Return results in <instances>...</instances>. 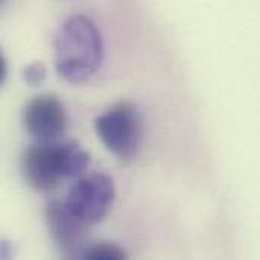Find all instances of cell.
I'll return each mask as SVG.
<instances>
[{"label": "cell", "instance_id": "ba28073f", "mask_svg": "<svg viewBox=\"0 0 260 260\" xmlns=\"http://www.w3.org/2000/svg\"><path fill=\"white\" fill-rule=\"evenodd\" d=\"M23 78H24V81L29 85L41 84L43 79L46 78V67H44V64L37 61V62H32V64L26 66L24 70H23Z\"/></svg>", "mask_w": 260, "mask_h": 260}, {"label": "cell", "instance_id": "277c9868", "mask_svg": "<svg viewBox=\"0 0 260 260\" xmlns=\"http://www.w3.org/2000/svg\"><path fill=\"white\" fill-rule=\"evenodd\" d=\"M114 183L102 172H93L79 178L69 190L64 206L67 212L82 224L102 221L114 203Z\"/></svg>", "mask_w": 260, "mask_h": 260}, {"label": "cell", "instance_id": "8992f818", "mask_svg": "<svg viewBox=\"0 0 260 260\" xmlns=\"http://www.w3.org/2000/svg\"><path fill=\"white\" fill-rule=\"evenodd\" d=\"M47 221L55 241L64 250V253L72 256V259H75L73 256L78 257L85 224L75 219L67 212L64 203L59 201H52L47 204Z\"/></svg>", "mask_w": 260, "mask_h": 260}, {"label": "cell", "instance_id": "7a4b0ae2", "mask_svg": "<svg viewBox=\"0 0 260 260\" xmlns=\"http://www.w3.org/2000/svg\"><path fill=\"white\" fill-rule=\"evenodd\" d=\"M90 161V154L76 140L37 142L21 157L24 180L37 190H53L61 180L81 175Z\"/></svg>", "mask_w": 260, "mask_h": 260}, {"label": "cell", "instance_id": "6da1fadb", "mask_svg": "<svg viewBox=\"0 0 260 260\" xmlns=\"http://www.w3.org/2000/svg\"><path fill=\"white\" fill-rule=\"evenodd\" d=\"M102 56L104 43L96 24L82 14L66 18L55 37L58 75L72 84H81L99 69Z\"/></svg>", "mask_w": 260, "mask_h": 260}, {"label": "cell", "instance_id": "52a82bcc", "mask_svg": "<svg viewBox=\"0 0 260 260\" xmlns=\"http://www.w3.org/2000/svg\"><path fill=\"white\" fill-rule=\"evenodd\" d=\"M81 260H128L126 253L113 242H101L84 251Z\"/></svg>", "mask_w": 260, "mask_h": 260}, {"label": "cell", "instance_id": "3957f363", "mask_svg": "<svg viewBox=\"0 0 260 260\" xmlns=\"http://www.w3.org/2000/svg\"><path fill=\"white\" fill-rule=\"evenodd\" d=\"M94 129L110 152L122 160H129L140 149L143 119L136 104L120 101L94 119Z\"/></svg>", "mask_w": 260, "mask_h": 260}, {"label": "cell", "instance_id": "5b68a950", "mask_svg": "<svg viewBox=\"0 0 260 260\" xmlns=\"http://www.w3.org/2000/svg\"><path fill=\"white\" fill-rule=\"evenodd\" d=\"M23 126L37 142H55L67 126V113L55 94H38L23 108Z\"/></svg>", "mask_w": 260, "mask_h": 260}]
</instances>
